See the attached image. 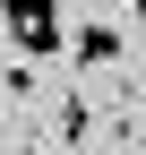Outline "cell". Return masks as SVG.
<instances>
[{"instance_id": "cell-1", "label": "cell", "mask_w": 146, "mask_h": 155, "mask_svg": "<svg viewBox=\"0 0 146 155\" xmlns=\"http://www.w3.org/2000/svg\"><path fill=\"white\" fill-rule=\"evenodd\" d=\"M0 26H9L17 61H34V69L69 52V26H60V0H0Z\"/></svg>"}, {"instance_id": "cell-2", "label": "cell", "mask_w": 146, "mask_h": 155, "mask_svg": "<svg viewBox=\"0 0 146 155\" xmlns=\"http://www.w3.org/2000/svg\"><path fill=\"white\" fill-rule=\"evenodd\" d=\"M69 61H78V69H120V61H129V43H120V26L86 17V26H69Z\"/></svg>"}, {"instance_id": "cell-3", "label": "cell", "mask_w": 146, "mask_h": 155, "mask_svg": "<svg viewBox=\"0 0 146 155\" xmlns=\"http://www.w3.org/2000/svg\"><path fill=\"white\" fill-rule=\"evenodd\" d=\"M43 138L78 155L86 138H95V104H86V95H60V104H52V129H43Z\"/></svg>"}, {"instance_id": "cell-4", "label": "cell", "mask_w": 146, "mask_h": 155, "mask_svg": "<svg viewBox=\"0 0 146 155\" xmlns=\"http://www.w3.org/2000/svg\"><path fill=\"white\" fill-rule=\"evenodd\" d=\"M0 95H34V61H9L0 69Z\"/></svg>"}, {"instance_id": "cell-5", "label": "cell", "mask_w": 146, "mask_h": 155, "mask_svg": "<svg viewBox=\"0 0 146 155\" xmlns=\"http://www.w3.org/2000/svg\"><path fill=\"white\" fill-rule=\"evenodd\" d=\"M9 155H60V147H52V138H17Z\"/></svg>"}]
</instances>
